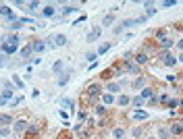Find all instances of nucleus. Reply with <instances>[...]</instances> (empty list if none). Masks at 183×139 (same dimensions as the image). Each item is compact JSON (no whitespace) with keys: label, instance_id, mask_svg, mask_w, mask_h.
Masks as SVG:
<instances>
[{"label":"nucleus","instance_id":"cd10ccee","mask_svg":"<svg viewBox=\"0 0 183 139\" xmlns=\"http://www.w3.org/2000/svg\"><path fill=\"white\" fill-rule=\"evenodd\" d=\"M21 27H23V23H21L19 19H17L15 23H10V25H8V29H13V31H17V29H21Z\"/></svg>","mask_w":183,"mask_h":139},{"label":"nucleus","instance_id":"f03ea898","mask_svg":"<svg viewBox=\"0 0 183 139\" xmlns=\"http://www.w3.org/2000/svg\"><path fill=\"white\" fill-rule=\"evenodd\" d=\"M0 15H2V17H6L10 23H15V21H17V19H15V15H13V10H10L6 4H2V6H0Z\"/></svg>","mask_w":183,"mask_h":139},{"label":"nucleus","instance_id":"e433bc0d","mask_svg":"<svg viewBox=\"0 0 183 139\" xmlns=\"http://www.w3.org/2000/svg\"><path fill=\"white\" fill-rule=\"evenodd\" d=\"M110 77H115V75H112V71H110V69H106V71L102 73V79H110Z\"/></svg>","mask_w":183,"mask_h":139},{"label":"nucleus","instance_id":"6ab92c4d","mask_svg":"<svg viewBox=\"0 0 183 139\" xmlns=\"http://www.w3.org/2000/svg\"><path fill=\"white\" fill-rule=\"evenodd\" d=\"M13 83H15V87H17V89H23V87H25V83L21 81V77H19V75H13Z\"/></svg>","mask_w":183,"mask_h":139},{"label":"nucleus","instance_id":"a19ab883","mask_svg":"<svg viewBox=\"0 0 183 139\" xmlns=\"http://www.w3.org/2000/svg\"><path fill=\"white\" fill-rule=\"evenodd\" d=\"M104 112H106V108H104V106H96V114H100V116H102Z\"/></svg>","mask_w":183,"mask_h":139},{"label":"nucleus","instance_id":"f8f14e48","mask_svg":"<svg viewBox=\"0 0 183 139\" xmlns=\"http://www.w3.org/2000/svg\"><path fill=\"white\" fill-rule=\"evenodd\" d=\"M144 104H146V100H144L141 95H135V98L131 100V106H133V108H141Z\"/></svg>","mask_w":183,"mask_h":139},{"label":"nucleus","instance_id":"423d86ee","mask_svg":"<svg viewBox=\"0 0 183 139\" xmlns=\"http://www.w3.org/2000/svg\"><path fill=\"white\" fill-rule=\"evenodd\" d=\"M88 95H92V98L100 95V85H98V83H92V85H88Z\"/></svg>","mask_w":183,"mask_h":139},{"label":"nucleus","instance_id":"37998d69","mask_svg":"<svg viewBox=\"0 0 183 139\" xmlns=\"http://www.w3.org/2000/svg\"><path fill=\"white\" fill-rule=\"evenodd\" d=\"M10 95H13V92H8V89L2 92V98H6V100H10Z\"/></svg>","mask_w":183,"mask_h":139},{"label":"nucleus","instance_id":"f3484780","mask_svg":"<svg viewBox=\"0 0 183 139\" xmlns=\"http://www.w3.org/2000/svg\"><path fill=\"white\" fill-rule=\"evenodd\" d=\"M133 87H135V89H144V87H146V79H144V77H137L135 81H133Z\"/></svg>","mask_w":183,"mask_h":139},{"label":"nucleus","instance_id":"58836bf2","mask_svg":"<svg viewBox=\"0 0 183 139\" xmlns=\"http://www.w3.org/2000/svg\"><path fill=\"white\" fill-rule=\"evenodd\" d=\"M164 38H167V35H164V29H158V31H156V40H164Z\"/></svg>","mask_w":183,"mask_h":139},{"label":"nucleus","instance_id":"6e6d98bb","mask_svg":"<svg viewBox=\"0 0 183 139\" xmlns=\"http://www.w3.org/2000/svg\"><path fill=\"white\" fill-rule=\"evenodd\" d=\"M179 125H181V127H183V118H181V121H179Z\"/></svg>","mask_w":183,"mask_h":139},{"label":"nucleus","instance_id":"8fccbe9b","mask_svg":"<svg viewBox=\"0 0 183 139\" xmlns=\"http://www.w3.org/2000/svg\"><path fill=\"white\" fill-rule=\"evenodd\" d=\"M150 104H158V95H152L150 98Z\"/></svg>","mask_w":183,"mask_h":139},{"label":"nucleus","instance_id":"f704fd0d","mask_svg":"<svg viewBox=\"0 0 183 139\" xmlns=\"http://www.w3.org/2000/svg\"><path fill=\"white\" fill-rule=\"evenodd\" d=\"M67 81H69V73H62V77L58 79V85H65Z\"/></svg>","mask_w":183,"mask_h":139},{"label":"nucleus","instance_id":"c756f323","mask_svg":"<svg viewBox=\"0 0 183 139\" xmlns=\"http://www.w3.org/2000/svg\"><path fill=\"white\" fill-rule=\"evenodd\" d=\"M167 104H169V108H173V110H175V108H177V106H181V102H179V100H177V98H175V100H169V102H167Z\"/></svg>","mask_w":183,"mask_h":139},{"label":"nucleus","instance_id":"7c9ffc66","mask_svg":"<svg viewBox=\"0 0 183 139\" xmlns=\"http://www.w3.org/2000/svg\"><path fill=\"white\" fill-rule=\"evenodd\" d=\"M52 69H54V73H60V71H62V60H56Z\"/></svg>","mask_w":183,"mask_h":139},{"label":"nucleus","instance_id":"39448f33","mask_svg":"<svg viewBox=\"0 0 183 139\" xmlns=\"http://www.w3.org/2000/svg\"><path fill=\"white\" fill-rule=\"evenodd\" d=\"M44 50H46V44H44V42H40V40H38V42H31V52H38V54H42Z\"/></svg>","mask_w":183,"mask_h":139},{"label":"nucleus","instance_id":"7ed1b4c3","mask_svg":"<svg viewBox=\"0 0 183 139\" xmlns=\"http://www.w3.org/2000/svg\"><path fill=\"white\" fill-rule=\"evenodd\" d=\"M2 54H15V52H17V44H8V42H4V44H2Z\"/></svg>","mask_w":183,"mask_h":139},{"label":"nucleus","instance_id":"603ef678","mask_svg":"<svg viewBox=\"0 0 183 139\" xmlns=\"http://www.w3.org/2000/svg\"><path fill=\"white\" fill-rule=\"evenodd\" d=\"M4 62H6V60H4V54H2V52H0V69H2V67H4Z\"/></svg>","mask_w":183,"mask_h":139},{"label":"nucleus","instance_id":"4c0bfd02","mask_svg":"<svg viewBox=\"0 0 183 139\" xmlns=\"http://www.w3.org/2000/svg\"><path fill=\"white\" fill-rule=\"evenodd\" d=\"M175 4H177V0H164V2H162L164 8H167V6H175Z\"/></svg>","mask_w":183,"mask_h":139},{"label":"nucleus","instance_id":"de8ad7c7","mask_svg":"<svg viewBox=\"0 0 183 139\" xmlns=\"http://www.w3.org/2000/svg\"><path fill=\"white\" fill-rule=\"evenodd\" d=\"M152 15H156V8H152V6H150V8H148V17H152Z\"/></svg>","mask_w":183,"mask_h":139},{"label":"nucleus","instance_id":"ddd939ff","mask_svg":"<svg viewBox=\"0 0 183 139\" xmlns=\"http://www.w3.org/2000/svg\"><path fill=\"white\" fill-rule=\"evenodd\" d=\"M19 54H21V58H25V60H27V58L31 56V44H29V46H25V48H21V50H19Z\"/></svg>","mask_w":183,"mask_h":139},{"label":"nucleus","instance_id":"9b49d317","mask_svg":"<svg viewBox=\"0 0 183 139\" xmlns=\"http://www.w3.org/2000/svg\"><path fill=\"white\" fill-rule=\"evenodd\" d=\"M175 46V42L171 40V38H164V40H160V48L162 50H169V48H173Z\"/></svg>","mask_w":183,"mask_h":139},{"label":"nucleus","instance_id":"79ce46f5","mask_svg":"<svg viewBox=\"0 0 183 139\" xmlns=\"http://www.w3.org/2000/svg\"><path fill=\"white\" fill-rule=\"evenodd\" d=\"M0 135L6 137V135H8V127H0Z\"/></svg>","mask_w":183,"mask_h":139},{"label":"nucleus","instance_id":"c85d7f7f","mask_svg":"<svg viewBox=\"0 0 183 139\" xmlns=\"http://www.w3.org/2000/svg\"><path fill=\"white\" fill-rule=\"evenodd\" d=\"M125 71H129V73H139V67H137V64H131V62H129V64L125 67Z\"/></svg>","mask_w":183,"mask_h":139},{"label":"nucleus","instance_id":"1a4fd4ad","mask_svg":"<svg viewBox=\"0 0 183 139\" xmlns=\"http://www.w3.org/2000/svg\"><path fill=\"white\" fill-rule=\"evenodd\" d=\"M15 121H13V116L10 114H0V125L2 127H6V125H13Z\"/></svg>","mask_w":183,"mask_h":139},{"label":"nucleus","instance_id":"393cba45","mask_svg":"<svg viewBox=\"0 0 183 139\" xmlns=\"http://www.w3.org/2000/svg\"><path fill=\"white\" fill-rule=\"evenodd\" d=\"M112 21H115V15L110 13V15H106V17L102 19V25H106V27H108V25H112Z\"/></svg>","mask_w":183,"mask_h":139},{"label":"nucleus","instance_id":"a211bd4d","mask_svg":"<svg viewBox=\"0 0 183 139\" xmlns=\"http://www.w3.org/2000/svg\"><path fill=\"white\" fill-rule=\"evenodd\" d=\"M65 44H67V35H62V33H60V35H56V38H54V46H65Z\"/></svg>","mask_w":183,"mask_h":139},{"label":"nucleus","instance_id":"3c124183","mask_svg":"<svg viewBox=\"0 0 183 139\" xmlns=\"http://www.w3.org/2000/svg\"><path fill=\"white\" fill-rule=\"evenodd\" d=\"M6 104H8V100H6V98H2V95H0V106H6Z\"/></svg>","mask_w":183,"mask_h":139},{"label":"nucleus","instance_id":"473e14b6","mask_svg":"<svg viewBox=\"0 0 183 139\" xmlns=\"http://www.w3.org/2000/svg\"><path fill=\"white\" fill-rule=\"evenodd\" d=\"M86 58H88L90 62H94V60L98 58V52H88V54H86Z\"/></svg>","mask_w":183,"mask_h":139},{"label":"nucleus","instance_id":"72a5a7b5","mask_svg":"<svg viewBox=\"0 0 183 139\" xmlns=\"http://www.w3.org/2000/svg\"><path fill=\"white\" fill-rule=\"evenodd\" d=\"M25 6H27V10H36V8L40 6V2H27Z\"/></svg>","mask_w":183,"mask_h":139},{"label":"nucleus","instance_id":"f257e3e1","mask_svg":"<svg viewBox=\"0 0 183 139\" xmlns=\"http://www.w3.org/2000/svg\"><path fill=\"white\" fill-rule=\"evenodd\" d=\"M158 56L162 58V62H164L167 67H175V62H177V58H175L173 54H169L167 50H160V52H158Z\"/></svg>","mask_w":183,"mask_h":139},{"label":"nucleus","instance_id":"c03bdc74","mask_svg":"<svg viewBox=\"0 0 183 139\" xmlns=\"http://www.w3.org/2000/svg\"><path fill=\"white\" fill-rule=\"evenodd\" d=\"M158 102H164V104H167V102H169V95H167V93H162V95L158 98Z\"/></svg>","mask_w":183,"mask_h":139},{"label":"nucleus","instance_id":"412c9836","mask_svg":"<svg viewBox=\"0 0 183 139\" xmlns=\"http://www.w3.org/2000/svg\"><path fill=\"white\" fill-rule=\"evenodd\" d=\"M133 118H135V121H146L148 114H146L144 110H135V112H133Z\"/></svg>","mask_w":183,"mask_h":139},{"label":"nucleus","instance_id":"4d7b16f0","mask_svg":"<svg viewBox=\"0 0 183 139\" xmlns=\"http://www.w3.org/2000/svg\"><path fill=\"white\" fill-rule=\"evenodd\" d=\"M150 139H154V137H150Z\"/></svg>","mask_w":183,"mask_h":139},{"label":"nucleus","instance_id":"5fc2aeb1","mask_svg":"<svg viewBox=\"0 0 183 139\" xmlns=\"http://www.w3.org/2000/svg\"><path fill=\"white\" fill-rule=\"evenodd\" d=\"M177 60H181V62H183V52H181V54H179V58H177Z\"/></svg>","mask_w":183,"mask_h":139},{"label":"nucleus","instance_id":"b1692460","mask_svg":"<svg viewBox=\"0 0 183 139\" xmlns=\"http://www.w3.org/2000/svg\"><path fill=\"white\" fill-rule=\"evenodd\" d=\"M75 10H77V6H73V4L62 6V15H71V13H75Z\"/></svg>","mask_w":183,"mask_h":139},{"label":"nucleus","instance_id":"49530a36","mask_svg":"<svg viewBox=\"0 0 183 139\" xmlns=\"http://www.w3.org/2000/svg\"><path fill=\"white\" fill-rule=\"evenodd\" d=\"M86 116H88L86 110H79V121H86Z\"/></svg>","mask_w":183,"mask_h":139},{"label":"nucleus","instance_id":"c9c22d12","mask_svg":"<svg viewBox=\"0 0 183 139\" xmlns=\"http://www.w3.org/2000/svg\"><path fill=\"white\" fill-rule=\"evenodd\" d=\"M6 42H8V44H17V46H19V38H17V35H8V40H6Z\"/></svg>","mask_w":183,"mask_h":139},{"label":"nucleus","instance_id":"a878e982","mask_svg":"<svg viewBox=\"0 0 183 139\" xmlns=\"http://www.w3.org/2000/svg\"><path fill=\"white\" fill-rule=\"evenodd\" d=\"M60 106H69V108L75 112V102H73V100H67V98H65V100H60Z\"/></svg>","mask_w":183,"mask_h":139},{"label":"nucleus","instance_id":"dca6fc26","mask_svg":"<svg viewBox=\"0 0 183 139\" xmlns=\"http://www.w3.org/2000/svg\"><path fill=\"white\" fill-rule=\"evenodd\" d=\"M112 137L115 139H123L125 137V129H123V127H117V129L112 131Z\"/></svg>","mask_w":183,"mask_h":139},{"label":"nucleus","instance_id":"2f4dec72","mask_svg":"<svg viewBox=\"0 0 183 139\" xmlns=\"http://www.w3.org/2000/svg\"><path fill=\"white\" fill-rule=\"evenodd\" d=\"M110 50V44H102V46L98 48V54H104V52H108Z\"/></svg>","mask_w":183,"mask_h":139},{"label":"nucleus","instance_id":"aec40b11","mask_svg":"<svg viewBox=\"0 0 183 139\" xmlns=\"http://www.w3.org/2000/svg\"><path fill=\"white\" fill-rule=\"evenodd\" d=\"M169 133H171V135H181V133H183V127L177 123V125H173V127H171V131H169Z\"/></svg>","mask_w":183,"mask_h":139},{"label":"nucleus","instance_id":"0eeeda50","mask_svg":"<svg viewBox=\"0 0 183 139\" xmlns=\"http://www.w3.org/2000/svg\"><path fill=\"white\" fill-rule=\"evenodd\" d=\"M100 31H102L100 27H94V29H92L90 33H88V42H96V40L100 38Z\"/></svg>","mask_w":183,"mask_h":139},{"label":"nucleus","instance_id":"6e6552de","mask_svg":"<svg viewBox=\"0 0 183 139\" xmlns=\"http://www.w3.org/2000/svg\"><path fill=\"white\" fill-rule=\"evenodd\" d=\"M54 15H56V8H54L52 4L44 6V10H42V17H54Z\"/></svg>","mask_w":183,"mask_h":139},{"label":"nucleus","instance_id":"2eb2a0df","mask_svg":"<svg viewBox=\"0 0 183 139\" xmlns=\"http://www.w3.org/2000/svg\"><path fill=\"white\" fill-rule=\"evenodd\" d=\"M40 129H42L40 125H29L25 133H27V135H38V133H40Z\"/></svg>","mask_w":183,"mask_h":139},{"label":"nucleus","instance_id":"09e8293b","mask_svg":"<svg viewBox=\"0 0 183 139\" xmlns=\"http://www.w3.org/2000/svg\"><path fill=\"white\" fill-rule=\"evenodd\" d=\"M17 104H21V98H15V100L10 102V106H17Z\"/></svg>","mask_w":183,"mask_h":139},{"label":"nucleus","instance_id":"4be33fe9","mask_svg":"<svg viewBox=\"0 0 183 139\" xmlns=\"http://www.w3.org/2000/svg\"><path fill=\"white\" fill-rule=\"evenodd\" d=\"M139 95H141L144 100H146V98H152V95H154V89H152V87H144V89H141V93H139Z\"/></svg>","mask_w":183,"mask_h":139},{"label":"nucleus","instance_id":"9d476101","mask_svg":"<svg viewBox=\"0 0 183 139\" xmlns=\"http://www.w3.org/2000/svg\"><path fill=\"white\" fill-rule=\"evenodd\" d=\"M135 62L137 64H146V62H148V54H146V52H137L135 54Z\"/></svg>","mask_w":183,"mask_h":139},{"label":"nucleus","instance_id":"4468645a","mask_svg":"<svg viewBox=\"0 0 183 139\" xmlns=\"http://www.w3.org/2000/svg\"><path fill=\"white\" fill-rule=\"evenodd\" d=\"M117 104L119 106H127V104H131V98L129 95H119L117 98Z\"/></svg>","mask_w":183,"mask_h":139},{"label":"nucleus","instance_id":"20e7f679","mask_svg":"<svg viewBox=\"0 0 183 139\" xmlns=\"http://www.w3.org/2000/svg\"><path fill=\"white\" fill-rule=\"evenodd\" d=\"M13 125H15V131H17V133H21V131H27V127H29V125L25 123V118H21V121H15Z\"/></svg>","mask_w":183,"mask_h":139},{"label":"nucleus","instance_id":"864d4df0","mask_svg":"<svg viewBox=\"0 0 183 139\" xmlns=\"http://www.w3.org/2000/svg\"><path fill=\"white\" fill-rule=\"evenodd\" d=\"M177 48H179V50L183 52V40H179V42H177Z\"/></svg>","mask_w":183,"mask_h":139},{"label":"nucleus","instance_id":"5701e85b","mask_svg":"<svg viewBox=\"0 0 183 139\" xmlns=\"http://www.w3.org/2000/svg\"><path fill=\"white\" fill-rule=\"evenodd\" d=\"M121 92V83H108V93H117Z\"/></svg>","mask_w":183,"mask_h":139},{"label":"nucleus","instance_id":"bb28decb","mask_svg":"<svg viewBox=\"0 0 183 139\" xmlns=\"http://www.w3.org/2000/svg\"><path fill=\"white\" fill-rule=\"evenodd\" d=\"M102 102H104V104H112V102H115V95H112V93H104V95H102Z\"/></svg>","mask_w":183,"mask_h":139},{"label":"nucleus","instance_id":"ea45409f","mask_svg":"<svg viewBox=\"0 0 183 139\" xmlns=\"http://www.w3.org/2000/svg\"><path fill=\"white\" fill-rule=\"evenodd\" d=\"M169 135H171V133H169L167 129H160V139H169Z\"/></svg>","mask_w":183,"mask_h":139},{"label":"nucleus","instance_id":"a18cd8bd","mask_svg":"<svg viewBox=\"0 0 183 139\" xmlns=\"http://www.w3.org/2000/svg\"><path fill=\"white\" fill-rule=\"evenodd\" d=\"M129 58H131V52H125V54H123V60L129 62Z\"/></svg>","mask_w":183,"mask_h":139}]
</instances>
